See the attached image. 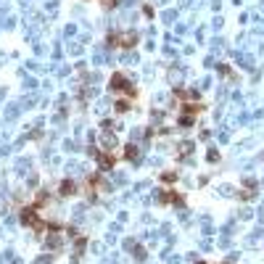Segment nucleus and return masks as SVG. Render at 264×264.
<instances>
[{
	"label": "nucleus",
	"instance_id": "obj_1",
	"mask_svg": "<svg viewBox=\"0 0 264 264\" xmlns=\"http://www.w3.org/2000/svg\"><path fill=\"white\" fill-rule=\"evenodd\" d=\"M111 88H114V92H127V95H132V85H130L127 80H124L122 74H114Z\"/></svg>",
	"mask_w": 264,
	"mask_h": 264
}]
</instances>
